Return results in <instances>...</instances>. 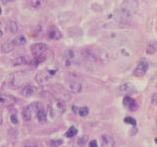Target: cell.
<instances>
[{
	"mask_svg": "<svg viewBox=\"0 0 157 147\" xmlns=\"http://www.w3.org/2000/svg\"><path fill=\"white\" fill-rule=\"evenodd\" d=\"M29 80V75L26 71H17L12 75L11 83L15 88L26 87Z\"/></svg>",
	"mask_w": 157,
	"mask_h": 147,
	"instance_id": "6da1fadb",
	"label": "cell"
},
{
	"mask_svg": "<svg viewBox=\"0 0 157 147\" xmlns=\"http://www.w3.org/2000/svg\"><path fill=\"white\" fill-rule=\"evenodd\" d=\"M64 58L65 60L70 64V63H74V64H78L82 61H83V58H85V55H83L82 52H80L75 50H68L65 51V55H64Z\"/></svg>",
	"mask_w": 157,
	"mask_h": 147,
	"instance_id": "7a4b0ae2",
	"label": "cell"
},
{
	"mask_svg": "<svg viewBox=\"0 0 157 147\" xmlns=\"http://www.w3.org/2000/svg\"><path fill=\"white\" fill-rule=\"evenodd\" d=\"M132 17L134 16H132L131 14H129L127 11H125L124 9H122L121 7L118 8L117 10L114 12L115 21H117L119 24H123V25H126V24L131 23Z\"/></svg>",
	"mask_w": 157,
	"mask_h": 147,
	"instance_id": "3957f363",
	"label": "cell"
},
{
	"mask_svg": "<svg viewBox=\"0 0 157 147\" xmlns=\"http://www.w3.org/2000/svg\"><path fill=\"white\" fill-rule=\"evenodd\" d=\"M121 8L131 14L132 16H134L139 10V1L137 0H124L121 4Z\"/></svg>",
	"mask_w": 157,
	"mask_h": 147,
	"instance_id": "277c9868",
	"label": "cell"
},
{
	"mask_svg": "<svg viewBox=\"0 0 157 147\" xmlns=\"http://www.w3.org/2000/svg\"><path fill=\"white\" fill-rule=\"evenodd\" d=\"M148 61L146 60V58H141V59L140 60L139 64L136 65V69L134 70V75L135 76H144L145 73L147 72V70H148Z\"/></svg>",
	"mask_w": 157,
	"mask_h": 147,
	"instance_id": "5b68a950",
	"label": "cell"
},
{
	"mask_svg": "<svg viewBox=\"0 0 157 147\" xmlns=\"http://www.w3.org/2000/svg\"><path fill=\"white\" fill-rule=\"evenodd\" d=\"M47 50V46L43 43H33L31 47V51L32 55L34 57H39L42 56L43 53L46 51Z\"/></svg>",
	"mask_w": 157,
	"mask_h": 147,
	"instance_id": "8992f818",
	"label": "cell"
},
{
	"mask_svg": "<svg viewBox=\"0 0 157 147\" xmlns=\"http://www.w3.org/2000/svg\"><path fill=\"white\" fill-rule=\"evenodd\" d=\"M53 73L49 71H39L36 75V80L39 85H45L52 78Z\"/></svg>",
	"mask_w": 157,
	"mask_h": 147,
	"instance_id": "52a82bcc",
	"label": "cell"
},
{
	"mask_svg": "<svg viewBox=\"0 0 157 147\" xmlns=\"http://www.w3.org/2000/svg\"><path fill=\"white\" fill-rule=\"evenodd\" d=\"M15 103H16L15 97L7 94H0V106L12 107Z\"/></svg>",
	"mask_w": 157,
	"mask_h": 147,
	"instance_id": "ba28073f",
	"label": "cell"
},
{
	"mask_svg": "<svg viewBox=\"0 0 157 147\" xmlns=\"http://www.w3.org/2000/svg\"><path fill=\"white\" fill-rule=\"evenodd\" d=\"M47 36L50 40L57 41L62 39V33L58 30V28L55 26H50L47 30Z\"/></svg>",
	"mask_w": 157,
	"mask_h": 147,
	"instance_id": "9c48e42d",
	"label": "cell"
},
{
	"mask_svg": "<svg viewBox=\"0 0 157 147\" xmlns=\"http://www.w3.org/2000/svg\"><path fill=\"white\" fill-rule=\"evenodd\" d=\"M115 140L109 134H102L101 136V147H114Z\"/></svg>",
	"mask_w": 157,
	"mask_h": 147,
	"instance_id": "30bf717a",
	"label": "cell"
},
{
	"mask_svg": "<svg viewBox=\"0 0 157 147\" xmlns=\"http://www.w3.org/2000/svg\"><path fill=\"white\" fill-rule=\"evenodd\" d=\"M66 89L72 93H80L82 91V85L76 81H68L66 84Z\"/></svg>",
	"mask_w": 157,
	"mask_h": 147,
	"instance_id": "8fae6325",
	"label": "cell"
},
{
	"mask_svg": "<svg viewBox=\"0 0 157 147\" xmlns=\"http://www.w3.org/2000/svg\"><path fill=\"white\" fill-rule=\"evenodd\" d=\"M123 104H124V106L126 108H128L130 111H136L137 109V104L136 103V101L132 99V98H131L130 96H126L124 98V100H123Z\"/></svg>",
	"mask_w": 157,
	"mask_h": 147,
	"instance_id": "7c38bea8",
	"label": "cell"
},
{
	"mask_svg": "<svg viewBox=\"0 0 157 147\" xmlns=\"http://www.w3.org/2000/svg\"><path fill=\"white\" fill-rule=\"evenodd\" d=\"M37 92V89L36 86H33V85H27L26 87H24L22 91H21V94L24 97H32L33 95H36Z\"/></svg>",
	"mask_w": 157,
	"mask_h": 147,
	"instance_id": "4fadbf2b",
	"label": "cell"
},
{
	"mask_svg": "<svg viewBox=\"0 0 157 147\" xmlns=\"http://www.w3.org/2000/svg\"><path fill=\"white\" fill-rule=\"evenodd\" d=\"M119 90L122 94H126V95H132L136 93V90L130 84V83H124L122 86H120Z\"/></svg>",
	"mask_w": 157,
	"mask_h": 147,
	"instance_id": "5bb4252c",
	"label": "cell"
},
{
	"mask_svg": "<svg viewBox=\"0 0 157 147\" xmlns=\"http://www.w3.org/2000/svg\"><path fill=\"white\" fill-rule=\"evenodd\" d=\"M33 108L32 106H26L22 110V116L25 121H29L33 117Z\"/></svg>",
	"mask_w": 157,
	"mask_h": 147,
	"instance_id": "9a60e30c",
	"label": "cell"
},
{
	"mask_svg": "<svg viewBox=\"0 0 157 147\" xmlns=\"http://www.w3.org/2000/svg\"><path fill=\"white\" fill-rule=\"evenodd\" d=\"M18 25L17 23L13 21V20H9L6 24V31L7 33L11 34V35H13V34H16L18 32Z\"/></svg>",
	"mask_w": 157,
	"mask_h": 147,
	"instance_id": "2e32d148",
	"label": "cell"
},
{
	"mask_svg": "<svg viewBox=\"0 0 157 147\" xmlns=\"http://www.w3.org/2000/svg\"><path fill=\"white\" fill-rule=\"evenodd\" d=\"M29 4L34 9H41L46 5V0H29Z\"/></svg>",
	"mask_w": 157,
	"mask_h": 147,
	"instance_id": "e0dca14e",
	"label": "cell"
},
{
	"mask_svg": "<svg viewBox=\"0 0 157 147\" xmlns=\"http://www.w3.org/2000/svg\"><path fill=\"white\" fill-rule=\"evenodd\" d=\"M12 45L14 47H21V46H24L27 43V39L25 36L23 35H20V36H17L14 38V40L11 42Z\"/></svg>",
	"mask_w": 157,
	"mask_h": 147,
	"instance_id": "ac0fdd59",
	"label": "cell"
},
{
	"mask_svg": "<svg viewBox=\"0 0 157 147\" xmlns=\"http://www.w3.org/2000/svg\"><path fill=\"white\" fill-rule=\"evenodd\" d=\"M28 61L26 59V57L24 56H19V57H16L15 59H13V62H12V65L13 66H21V65H25Z\"/></svg>",
	"mask_w": 157,
	"mask_h": 147,
	"instance_id": "d6986e66",
	"label": "cell"
},
{
	"mask_svg": "<svg viewBox=\"0 0 157 147\" xmlns=\"http://www.w3.org/2000/svg\"><path fill=\"white\" fill-rule=\"evenodd\" d=\"M36 119L39 122H45L47 120V116H46V112H44L43 109H40L39 111H37L36 112Z\"/></svg>",
	"mask_w": 157,
	"mask_h": 147,
	"instance_id": "ffe728a7",
	"label": "cell"
},
{
	"mask_svg": "<svg viewBox=\"0 0 157 147\" xmlns=\"http://www.w3.org/2000/svg\"><path fill=\"white\" fill-rule=\"evenodd\" d=\"M14 46L12 45V43H4L1 46V51L2 53H9L13 51Z\"/></svg>",
	"mask_w": 157,
	"mask_h": 147,
	"instance_id": "44dd1931",
	"label": "cell"
},
{
	"mask_svg": "<svg viewBox=\"0 0 157 147\" xmlns=\"http://www.w3.org/2000/svg\"><path fill=\"white\" fill-rule=\"evenodd\" d=\"M156 51H157V42H154V41L149 42L146 48L147 53H154Z\"/></svg>",
	"mask_w": 157,
	"mask_h": 147,
	"instance_id": "7402d4cb",
	"label": "cell"
},
{
	"mask_svg": "<svg viewBox=\"0 0 157 147\" xmlns=\"http://www.w3.org/2000/svg\"><path fill=\"white\" fill-rule=\"evenodd\" d=\"M78 114L82 117L86 116L88 114H90V110H88L87 107H82V108H80V109L78 110Z\"/></svg>",
	"mask_w": 157,
	"mask_h": 147,
	"instance_id": "603a6c76",
	"label": "cell"
},
{
	"mask_svg": "<svg viewBox=\"0 0 157 147\" xmlns=\"http://www.w3.org/2000/svg\"><path fill=\"white\" fill-rule=\"evenodd\" d=\"M56 107H57V111L60 112V114H63L66 111V106L64 104V102L62 101H57L56 102Z\"/></svg>",
	"mask_w": 157,
	"mask_h": 147,
	"instance_id": "cb8c5ba5",
	"label": "cell"
},
{
	"mask_svg": "<svg viewBox=\"0 0 157 147\" xmlns=\"http://www.w3.org/2000/svg\"><path fill=\"white\" fill-rule=\"evenodd\" d=\"M77 132H78V130H77L76 127L75 126H71L70 129H68V131L65 133V136H67V137H74L77 134Z\"/></svg>",
	"mask_w": 157,
	"mask_h": 147,
	"instance_id": "d4e9b609",
	"label": "cell"
},
{
	"mask_svg": "<svg viewBox=\"0 0 157 147\" xmlns=\"http://www.w3.org/2000/svg\"><path fill=\"white\" fill-rule=\"evenodd\" d=\"M62 143H63L62 139H53L49 142V145H50L51 147H59Z\"/></svg>",
	"mask_w": 157,
	"mask_h": 147,
	"instance_id": "484cf974",
	"label": "cell"
},
{
	"mask_svg": "<svg viewBox=\"0 0 157 147\" xmlns=\"http://www.w3.org/2000/svg\"><path fill=\"white\" fill-rule=\"evenodd\" d=\"M87 139H88V137L86 135L82 136L77 140V143H78V145H80V146H83V145H86V143L87 142Z\"/></svg>",
	"mask_w": 157,
	"mask_h": 147,
	"instance_id": "4316f807",
	"label": "cell"
},
{
	"mask_svg": "<svg viewBox=\"0 0 157 147\" xmlns=\"http://www.w3.org/2000/svg\"><path fill=\"white\" fill-rule=\"evenodd\" d=\"M124 121L128 125H136V120L134 119V117H131V116H128V117H125Z\"/></svg>",
	"mask_w": 157,
	"mask_h": 147,
	"instance_id": "83f0119b",
	"label": "cell"
},
{
	"mask_svg": "<svg viewBox=\"0 0 157 147\" xmlns=\"http://www.w3.org/2000/svg\"><path fill=\"white\" fill-rule=\"evenodd\" d=\"M10 120H11L12 124H14V125H17L18 124V117H17L16 115H12L11 116H10Z\"/></svg>",
	"mask_w": 157,
	"mask_h": 147,
	"instance_id": "f1b7e54d",
	"label": "cell"
},
{
	"mask_svg": "<svg viewBox=\"0 0 157 147\" xmlns=\"http://www.w3.org/2000/svg\"><path fill=\"white\" fill-rule=\"evenodd\" d=\"M151 103L153 105H157V94L155 93V94H153V96H152L151 98Z\"/></svg>",
	"mask_w": 157,
	"mask_h": 147,
	"instance_id": "f546056e",
	"label": "cell"
},
{
	"mask_svg": "<svg viewBox=\"0 0 157 147\" xmlns=\"http://www.w3.org/2000/svg\"><path fill=\"white\" fill-rule=\"evenodd\" d=\"M90 147H98L97 141L96 140H91L90 142Z\"/></svg>",
	"mask_w": 157,
	"mask_h": 147,
	"instance_id": "4dcf8cb0",
	"label": "cell"
},
{
	"mask_svg": "<svg viewBox=\"0 0 157 147\" xmlns=\"http://www.w3.org/2000/svg\"><path fill=\"white\" fill-rule=\"evenodd\" d=\"M14 1H16V0H1L2 4H4V5H7V4L12 3V2H14Z\"/></svg>",
	"mask_w": 157,
	"mask_h": 147,
	"instance_id": "1f68e13d",
	"label": "cell"
},
{
	"mask_svg": "<svg viewBox=\"0 0 157 147\" xmlns=\"http://www.w3.org/2000/svg\"><path fill=\"white\" fill-rule=\"evenodd\" d=\"M77 108H78V107H77V106H75V105L72 106V109H73V111L75 112H78V109H77Z\"/></svg>",
	"mask_w": 157,
	"mask_h": 147,
	"instance_id": "d6a6232c",
	"label": "cell"
},
{
	"mask_svg": "<svg viewBox=\"0 0 157 147\" xmlns=\"http://www.w3.org/2000/svg\"><path fill=\"white\" fill-rule=\"evenodd\" d=\"M3 124V119H2V116L1 114H0V125H1Z\"/></svg>",
	"mask_w": 157,
	"mask_h": 147,
	"instance_id": "836d02e7",
	"label": "cell"
},
{
	"mask_svg": "<svg viewBox=\"0 0 157 147\" xmlns=\"http://www.w3.org/2000/svg\"><path fill=\"white\" fill-rule=\"evenodd\" d=\"M3 36V32L1 31V30H0V38H1Z\"/></svg>",
	"mask_w": 157,
	"mask_h": 147,
	"instance_id": "e575fe53",
	"label": "cell"
},
{
	"mask_svg": "<svg viewBox=\"0 0 157 147\" xmlns=\"http://www.w3.org/2000/svg\"><path fill=\"white\" fill-rule=\"evenodd\" d=\"M2 13V10H1V7H0V14H1Z\"/></svg>",
	"mask_w": 157,
	"mask_h": 147,
	"instance_id": "d590c367",
	"label": "cell"
},
{
	"mask_svg": "<svg viewBox=\"0 0 157 147\" xmlns=\"http://www.w3.org/2000/svg\"><path fill=\"white\" fill-rule=\"evenodd\" d=\"M155 142H156V143H157V138H156V139H155Z\"/></svg>",
	"mask_w": 157,
	"mask_h": 147,
	"instance_id": "8d00e7d4",
	"label": "cell"
},
{
	"mask_svg": "<svg viewBox=\"0 0 157 147\" xmlns=\"http://www.w3.org/2000/svg\"><path fill=\"white\" fill-rule=\"evenodd\" d=\"M0 25H1V22H0Z\"/></svg>",
	"mask_w": 157,
	"mask_h": 147,
	"instance_id": "74e56055",
	"label": "cell"
},
{
	"mask_svg": "<svg viewBox=\"0 0 157 147\" xmlns=\"http://www.w3.org/2000/svg\"><path fill=\"white\" fill-rule=\"evenodd\" d=\"M156 125H157V120H156Z\"/></svg>",
	"mask_w": 157,
	"mask_h": 147,
	"instance_id": "f35d334b",
	"label": "cell"
},
{
	"mask_svg": "<svg viewBox=\"0 0 157 147\" xmlns=\"http://www.w3.org/2000/svg\"><path fill=\"white\" fill-rule=\"evenodd\" d=\"M26 147H29V146H26Z\"/></svg>",
	"mask_w": 157,
	"mask_h": 147,
	"instance_id": "ab89813d",
	"label": "cell"
}]
</instances>
